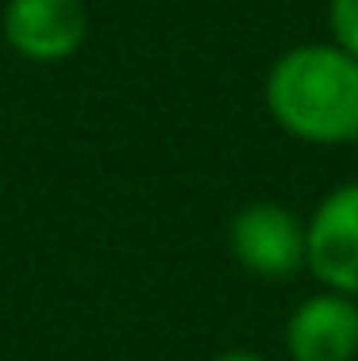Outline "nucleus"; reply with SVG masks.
<instances>
[{
	"label": "nucleus",
	"instance_id": "obj_1",
	"mask_svg": "<svg viewBox=\"0 0 358 361\" xmlns=\"http://www.w3.org/2000/svg\"><path fill=\"white\" fill-rule=\"evenodd\" d=\"M266 104L289 135L309 142L358 139V62L335 47H297L278 58Z\"/></svg>",
	"mask_w": 358,
	"mask_h": 361
},
{
	"label": "nucleus",
	"instance_id": "obj_2",
	"mask_svg": "<svg viewBox=\"0 0 358 361\" xmlns=\"http://www.w3.org/2000/svg\"><path fill=\"white\" fill-rule=\"evenodd\" d=\"M0 27L20 58L54 66L81 50L89 35V12L81 0H8Z\"/></svg>",
	"mask_w": 358,
	"mask_h": 361
},
{
	"label": "nucleus",
	"instance_id": "obj_3",
	"mask_svg": "<svg viewBox=\"0 0 358 361\" xmlns=\"http://www.w3.org/2000/svg\"><path fill=\"white\" fill-rule=\"evenodd\" d=\"M304 262L343 296H358V185H343L316 208L304 231Z\"/></svg>",
	"mask_w": 358,
	"mask_h": 361
},
{
	"label": "nucleus",
	"instance_id": "obj_4",
	"mask_svg": "<svg viewBox=\"0 0 358 361\" xmlns=\"http://www.w3.org/2000/svg\"><path fill=\"white\" fill-rule=\"evenodd\" d=\"M232 250L258 277H289L304 262V231L281 204H246L232 223Z\"/></svg>",
	"mask_w": 358,
	"mask_h": 361
},
{
	"label": "nucleus",
	"instance_id": "obj_5",
	"mask_svg": "<svg viewBox=\"0 0 358 361\" xmlns=\"http://www.w3.org/2000/svg\"><path fill=\"white\" fill-rule=\"evenodd\" d=\"M285 346L293 361H351L358 354V304L343 292L312 296L289 319Z\"/></svg>",
	"mask_w": 358,
	"mask_h": 361
},
{
	"label": "nucleus",
	"instance_id": "obj_6",
	"mask_svg": "<svg viewBox=\"0 0 358 361\" xmlns=\"http://www.w3.org/2000/svg\"><path fill=\"white\" fill-rule=\"evenodd\" d=\"M331 27L343 54L358 62V0H331Z\"/></svg>",
	"mask_w": 358,
	"mask_h": 361
},
{
	"label": "nucleus",
	"instance_id": "obj_7",
	"mask_svg": "<svg viewBox=\"0 0 358 361\" xmlns=\"http://www.w3.org/2000/svg\"><path fill=\"white\" fill-rule=\"evenodd\" d=\"M212 361H266V357L251 354V350H227V354H220V357H212Z\"/></svg>",
	"mask_w": 358,
	"mask_h": 361
}]
</instances>
